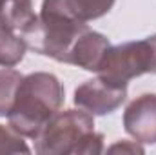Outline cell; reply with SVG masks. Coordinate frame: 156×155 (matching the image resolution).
Listing matches in <instances>:
<instances>
[{"instance_id": "obj_1", "label": "cell", "mask_w": 156, "mask_h": 155, "mask_svg": "<svg viewBox=\"0 0 156 155\" xmlns=\"http://www.w3.org/2000/svg\"><path fill=\"white\" fill-rule=\"evenodd\" d=\"M64 104V86L56 75L37 71L20 80L15 104L7 115L9 126L22 137L35 139L45 122L60 112Z\"/></svg>"}, {"instance_id": "obj_2", "label": "cell", "mask_w": 156, "mask_h": 155, "mask_svg": "<svg viewBox=\"0 0 156 155\" xmlns=\"http://www.w3.org/2000/svg\"><path fill=\"white\" fill-rule=\"evenodd\" d=\"M40 155H98L104 152V135L94 131V119L83 110L56 112L35 137Z\"/></svg>"}, {"instance_id": "obj_3", "label": "cell", "mask_w": 156, "mask_h": 155, "mask_svg": "<svg viewBox=\"0 0 156 155\" xmlns=\"http://www.w3.org/2000/svg\"><path fill=\"white\" fill-rule=\"evenodd\" d=\"M85 29L87 24L83 22L40 13L24 31H20V37L35 53L67 64L71 49Z\"/></svg>"}, {"instance_id": "obj_4", "label": "cell", "mask_w": 156, "mask_h": 155, "mask_svg": "<svg viewBox=\"0 0 156 155\" xmlns=\"http://www.w3.org/2000/svg\"><path fill=\"white\" fill-rule=\"evenodd\" d=\"M98 77L125 86L144 73H156V35L111 46L98 68Z\"/></svg>"}, {"instance_id": "obj_5", "label": "cell", "mask_w": 156, "mask_h": 155, "mask_svg": "<svg viewBox=\"0 0 156 155\" xmlns=\"http://www.w3.org/2000/svg\"><path fill=\"white\" fill-rule=\"evenodd\" d=\"M127 99V88L107 82L105 78H89L75 89V104L91 115H109Z\"/></svg>"}, {"instance_id": "obj_6", "label": "cell", "mask_w": 156, "mask_h": 155, "mask_svg": "<svg viewBox=\"0 0 156 155\" xmlns=\"http://www.w3.org/2000/svg\"><path fill=\"white\" fill-rule=\"evenodd\" d=\"M123 128L136 142L156 144V93H144L125 108Z\"/></svg>"}, {"instance_id": "obj_7", "label": "cell", "mask_w": 156, "mask_h": 155, "mask_svg": "<svg viewBox=\"0 0 156 155\" xmlns=\"http://www.w3.org/2000/svg\"><path fill=\"white\" fill-rule=\"evenodd\" d=\"M116 0H44L40 13L58 15L76 22H91L107 15Z\"/></svg>"}, {"instance_id": "obj_8", "label": "cell", "mask_w": 156, "mask_h": 155, "mask_svg": "<svg viewBox=\"0 0 156 155\" xmlns=\"http://www.w3.org/2000/svg\"><path fill=\"white\" fill-rule=\"evenodd\" d=\"M109 47H111V44L105 35L87 28L76 40L75 47L71 49L67 64L78 66L85 71H98Z\"/></svg>"}, {"instance_id": "obj_9", "label": "cell", "mask_w": 156, "mask_h": 155, "mask_svg": "<svg viewBox=\"0 0 156 155\" xmlns=\"http://www.w3.org/2000/svg\"><path fill=\"white\" fill-rule=\"evenodd\" d=\"M37 18L33 0H0V20L18 35Z\"/></svg>"}, {"instance_id": "obj_10", "label": "cell", "mask_w": 156, "mask_h": 155, "mask_svg": "<svg viewBox=\"0 0 156 155\" xmlns=\"http://www.w3.org/2000/svg\"><path fill=\"white\" fill-rule=\"evenodd\" d=\"M26 49L27 46L24 39L0 20V66L15 68L16 64L22 62Z\"/></svg>"}, {"instance_id": "obj_11", "label": "cell", "mask_w": 156, "mask_h": 155, "mask_svg": "<svg viewBox=\"0 0 156 155\" xmlns=\"http://www.w3.org/2000/svg\"><path fill=\"white\" fill-rule=\"evenodd\" d=\"M24 75L13 68L0 70V117H7L16 97V89Z\"/></svg>"}, {"instance_id": "obj_12", "label": "cell", "mask_w": 156, "mask_h": 155, "mask_svg": "<svg viewBox=\"0 0 156 155\" xmlns=\"http://www.w3.org/2000/svg\"><path fill=\"white\" fill-rule=\"evenodd\" d=\"M0 153H31V148L11 126L0 124Z\"/></svg>"}, {"instance_id": "obj_13", "label": "cell", "mask_w": 156, "mask_h": 155, "mask_svg": "<svg viewBox=\"0 0 156 155\" xmlns=\"http://www.w3.org/2000/svg\"><path fill=\"white\" fill-rule=\"evenodd\" d=\"M109 152L111 153H115V152H127V153H144L145 150L140 146V142H136V141H122V142H116V144H113L111 148H109Z\"/></svg>"}]
</instances>
